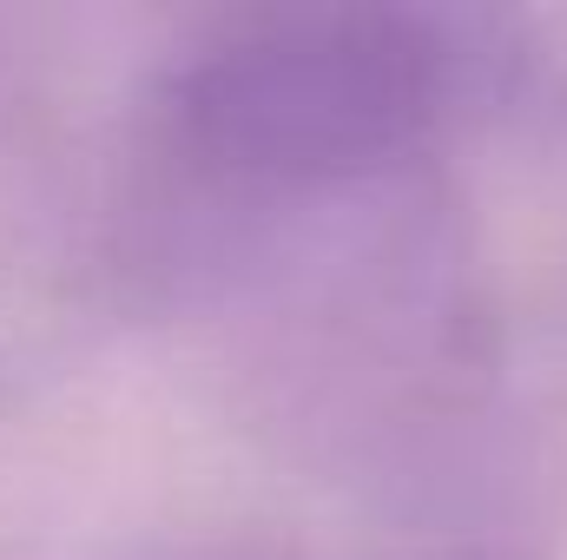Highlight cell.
I'll return each instance as SVG.
<instances>
[{
    "label": "cell",
    "mask_w": 567,
    "mask_h": 560,
    "mask_svg": "<svg viewBox=\"0 0 567 560\" xmlns=\"http://www.w3.org/2000/svg\"><path fill=\"white\" fill-rule=\"evenodd\" d=\"M522 33L449 7H271L205 27L145 93L140 205L158 231L423 165L508 100Z\"/></svg>",
    "instance_id": "1"
}]
</instances>
